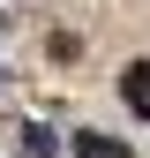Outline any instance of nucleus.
I'll return each mask as SVG.
<instances>
[{
	"label": "nucleus",
	"mask_w": 150,
	"mask_h": 158,
	"mask_svg": "<svg viewBox=\"0 0 150 158\" xmlns=\"http://www.w3.org/2000/svg\"><path fill=\"white\" fill-rule=\"evenodd\" d=\"M120 98H128V113L150 121V60H128V68H120Z\"/></svg>",
	"instance_id": "f257e3e1"
},
{
	"label": "nucleus",
	"mask_w": 150,
	"mask_h": 158,
	"mask_svg": "<svg viewBox=\"0 0 150 158\" xmlns=\"http://www.w3.org/2000/svg\"><path fill=\"white\" fill-rule=\"evenodd\" d=\"M75 158H135V151L112 143V135H98V128H75Z\"/></svg>",
	"instance_id": "f03ea898"
},
{
	"label": "nucleus",
	"mask_w": 150,
	"mask_h": 158,
	"mask_svg": "<svg viewBox=\"0 0 150 158\" xmlns=\"http://www.w3.org/2000/svg\"><path fill=\"white\" fill-rule=\"evenodd\" d=\"M60 143H53V128H38V121H23V158H53Z\"/></svg>",
	"instance_id": "7ed1b4c3"
}]
</instances>
